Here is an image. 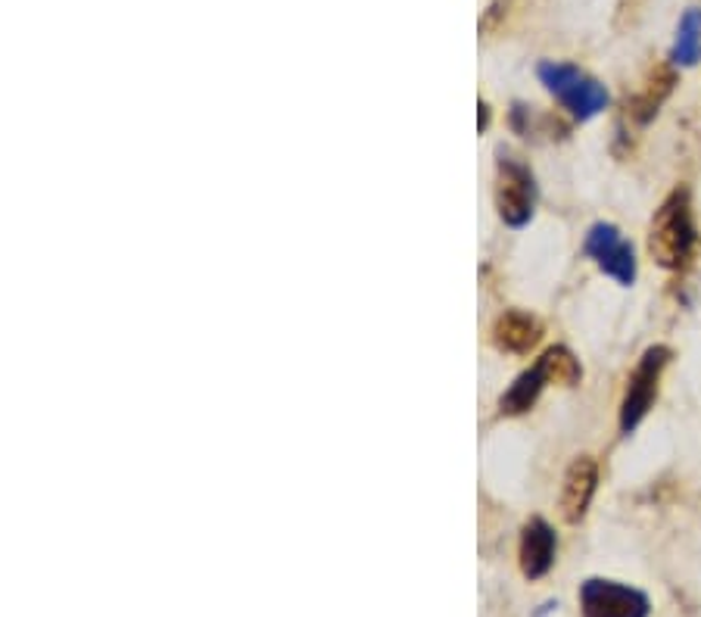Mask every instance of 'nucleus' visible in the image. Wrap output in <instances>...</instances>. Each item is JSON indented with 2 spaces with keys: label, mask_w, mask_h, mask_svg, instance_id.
Returning a JSON list of instances; mask_svg holds the SVG:
<instances>
[{
  "label": "nucleus",
  "mask_w": 701,
  "mask_h": 617,
  "mask_svg": "<svg viewBox=\"0 0 701 617\" xmlns=\"http://www.w3.org/2000/svg\"><path fill=\"white\" fill-rule=\"evenodd\" d=\"M696 249V222L689 190H674L652 219L649 228V253L661 268H682Z\"/></svg>",
  "instance_id": "obj_1"
},
{
  "label": "nucleus",
  "mask_w": 701,
  "mask_h": 617,
  "mask_svg": "<svg viewBox=\"0 0 701 617\" xmlns=\"http://www.w3.org/2000/svg\"><path fill=\"white\" fill-rule=\"evenodd\" d=\"M539 82L546 84V91L556 97L574 119L586 123L598 116L608 106V91L605 84H598L596 79H589L586 72H580L577 66L571 62H539Z\"/></svg>",
  "instance_id": "obj_2"
},
{
  "label": "nucleus",
  "mask_w": 701,
  "mask_h": 617,
  "mask_svg": "<svg viewBox=\"0 0 701 617\" xmlns=\"http://www.w3.org/2000/svg\"><path fill=\"white\" fill-rule=\"evenodd\" d=\"M495 209H499L502 222L512 228L527 225L537 209V185H534L530 168L509 156H502L495 168Z\"/></svg>",
  "instance_id": "obj_3"
},
{
  "label": "nucleus",
  "mask_w": 701,
  "mask_h": 617,
  "mask_svg": "<svg viewBox=\"0 0 701 617\" xmlns=\"http://www.w3.org/2000/svg\"><path fill=\"white\" fill-rule=\"evenodd\" d=\"M670 362V350L667 347H652L642 352L640 365L633 369L630 381H627V396L620 406V431L633 433L640 428V421L649 415L655 396H658V381L664 365Z\"/></svg>",
  "instance_id": "obj_4"
},
{
  "label": "nucleus",
  "mask_w": 701,
  "mask_h": 617,
  "mask_svg": "<svg viewBox=\"0 0 701 617\" xmlns=\"http://www.w3.org/2000/svg\"><path fill=\"white\" fill-rule=\"evenodd\" d=\"M583 249H586L589 259H596V266L605 275H611L620 284L630 288L636 281V253H633V244H627L615 225L598 222V225L589 228Z\"/></svg>",
  "instance_id": "obj_5"
},
{
  "label": "nucleus",
  "mask_w": 701,
  "mask_h": 617,
  "mask_svg": "<svg viewBox=\"0 0 701 617\" xmlns=\"http://www.w3.org/2000/svg\"><path fill=\"white\" fill-rule=\"evenodd\" d=\"M586 617H649V598L611 580H586L580 590Z\"/></svg>",
  "instance_id": "obj_6"
},
{
  "label": "nucleus",
  "mask_w": 701,
  "mask_h": 617,
  "mask_svg": "<svg viewBox=\"0 0 701 617\" xmlns=\"http://www.w3.org/2000/svg\"><path fill=\"white\" fill-rule=\"evenodd\" d=\"M598 487V465L596 458L589 455H580L571 462V468L564 474V490H561V514L564 521L577 524L580 517L586 514L593 496Z\"/></svg>",
  "instance_id": "obj_7"
},
{
  "label": "nucleus",
  "mask_w": 701,
  "mask_h": 617,
  "mask_svg": "<svg viewBox=\"0 0 701 617\" xmlns=\"http://www.w3.org/2000/svg\"><path fill=\"white\" fill-rule=\"evenodd\" d=\"M552 561H556V531L542 517H534L521 536V571L537 580L552 568Z\"/></svg>",
  "instance_id": "obj_8"
},
{
  "label": "nucleus",
  "mask_w": 701,
  "mask_h": 617,
  "mask_svg": "<svg viewBox=\"0 0 701 617\" xmlns=\"http://www.w3.org/2000/svg\"><path fill=\"white\" fill-rule=\"evenodd\" d=\"M542 337V328L534 315L521 312V308H512L505 315H499V322L493 325V344L502 352H515V356H524L530 352L539 344Z\"/></svg>",
  "instance_id": "obj_9"
},
{
  "label": "nucleus",
  "mask_w": 701,
  "mask_h": 617,
  "mask_svg": "<svg viewBox=\"0 0 701 617\" xmlns=\"http://www.w3.org/2000/svg\"><path fill=\"white\" fill-rule=\"evenodd\" d=\"M549 381H546V374L539 369V362L530 371H524V374H517V381L505 391L502 396V415H524V411L530 409L534 403H537V396L542 393Z\"/></svg>",
  "instance_id": "obj_10"
},
{
  "label": "nucleus",
  "mask_w": 701,
  "mask_h": 617,
  "mask_svg": "<svg viewBox=\"0 0 701 617\" xmlns=\"http://www.w3.org/2000/svg\"><path fill=\"white\" fill-rule=\"evenodd\" d=\"M701 57V10L692 7L686 10L677 28V44H674V62L680 66H692Z\"/></svg>",
  "instance_id": "obj_11"
},
{
  "label": "nucleus",
  "mask_w": 701,
  "mask_h": 617,
  "mask_svg": "<svg viewBox=\"0 0 701 617\" xmlns=\"http://www.w3.org/2000/svg\"><path fill=\"white\" fill-rule=\"evenodd\" d=\"M539 369H542L549 384H564V387H574L580 377H583V369H580V362L574 359V352L564 350V347H556V350L546 352L539 359Z\"/></svg>",
  "instance_id": "obj_12"
},
{
  "label": "nucleus",
  "mask_w": 701,
  "mask_h": 617,
  "mask_svg": "<svg viewBox=\"0 0 701 617\" xmlns=\"http://www.w3.org/2000/svg\"><path fill=\"white\" fill-rule=\"evenodd\" d=\"M487 123H490V113H487V103H480V116H477V125H480V131L487 128Z\"/></svg>",
  "instance_id": "obj_13"
}]
</instances>
